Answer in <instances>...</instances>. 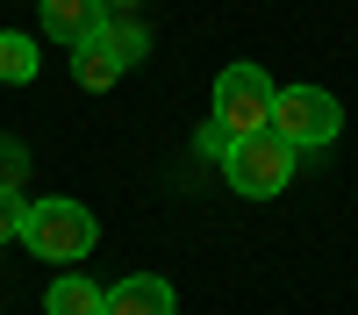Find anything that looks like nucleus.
<instances>
[{
    "label": "nucleus",
    "mask_w": 358,
    "mask_h": 315,
    "mask_svg": "<svg viewBox=\"0 0 358 315\" xmlns=\"http://www.w3.org/2000/svg\"><path fill=\"white\" fill-rule=\"evenodd\" d=\"M294 143L287 136H273V129H258V136H229V151H222V180H229V193H244V200H273V193H287V180H294Z\"/></svg>",
    "instance_id": "obj_1"
},
{
    "label": "nucleus",
    "mask_w": 358,
    "mask_h": 315,
    "mask_svg": "<svg viewBox=\"0 0 358 315\" xmlns=\"http://www.w3.org/2000/svg\"><path fill=\"white\" fill-rule=\"evenodd\" d=\"M94 244H101V222L86 215L79 200H29V215H22V251L50 258V265H79Z\"/></svg>",
    "instance_id": "obj_2"
},
{
    "label": "nucleus",
    "mask_w": 358,
    "mask_h": 315,
    "mask_svg": "<svg viewBox=\"0 0 358 315\" xmlns=\"http://www.w3.org/2000/svg\"><path fill=\"white\" fill-rule=\"evenodd\" d=\"M273 101H280V86L258 65H222L215 101H208V122L222 136H258V129H273Z\"/></svg>",
    "instance_id": "obj_3"
},
{
    "label": "nucleus",
    "mask_w": 358,
    "mask_h": 315,
    "mask_svg": "<svg viewBox=\"0 0 358 315\" xmlns=\"http://www.w3.org/2000/svg\"><path fill=\"white\" fill-rule=\"evenodd\" d=\"M273 136H287L294 151H322V143L344 136V101L322 94V86H280V101H273Z\"/></svg>",
    "instance_id": "obj_4"
},
{
    "label": "nucleus",
    "mask_w": 358,
    "mask_h": 315,
    "mask_svg": "<svg viewBox=\"0 0 358 315\" xmlns=\"http://www.w3.org/2000/svg\"><path fill=\"white\" fill-rule=\"evenodd\" d=\"M43 36L50 43H65V50H79V43H94L101 29H108V0H43Z\"/></svg>",
    "instance_id": "obj_5"
},
{
    "label": "nucleus",
    "mask_w": 358,
    "mask_h": 315,
    "mask_svg": "<svg viewBox=\"0 0 358 315\" xmlns=\"http://www.w3.org/2000/svg\"><path fill=\"white\" fill-rule=\"evenodd\" d=\"M108 315H179V294L158 272H129L122 286H108Z\"/></svg>",
    "instance_id": "obj_6"
},
{
    "label": "nucleus",
    "mask_w": 358,
    "mask_h": 315,
    "mask_svg": "<svg viewBox=\"0 0 358 315\" xmlns=\"http://www.w3.org/2000/svg\"><path fill=\"white\" fill-rule=\"evenodd\" d=\"M122 72H129V65H122V50H115L108 36H94V43H79V50H72V79L86 86V94H108Z\"/></svg>",
    "instance_id": "obj_7"
},
{
    "label": "nucleus",
    "mask_w": 358,
    "mask_h": 315,
    "mask_svg": "<svg viewBox=\"0 0 358 315\" xmlns=\"http://www.w3.org/2000/svg\"><path fill=\"white\" fill-rule=\"evenodd\" d=\"M43 315H108V286H94V279L72 265V272L43 294Z\"/></svg>",
    "instance_id": "obj_8"
},
{
    "label": "nucleus",
    "mask_w": 358,
    "mask_h": 315,
    "mask_svg": "<svg viewBox=\"0 0 358 315\" xmlns=\"http://www.w3.org/2000/svg\"><path fill=\"white\" fill-rule=\"evenodd\" d=\"M29 79H36V36L0 29V86H29Z\"/></svg>",
    "instance_id": "obj_9"
},
{
    "label": "nucleus",
    "mask_w": 358,
    "mask_h": 315,
    "mask_svg": "<svg viewBox=\"0 0 358 315\" xmlns=\"http://www.w3.org/2000/svg\"><path fill=\"white\" fill-rule=\"evenodd\" d=\"M101 36H108L115 50H122V65H136V57H143V50H151V36H143V29H136V22H115V15H108V29H101Z\"/></svg>",
    "instance_id": "obj_10"
},
{
    "label": "nucleus",
    "mask_w": 358,
    "mask_h": 315,
    "mask_svg": "<svg viewBox=\"0 0 358 315\" xmlns=\"http://www.w3.org/2000/svg\"><path fill=\"white\" fill-rule=\"evenodd\" d=\"M22 215H29V200H22V193H0V244L22 237Z\"/></svg>",
    "instance_id": "obj_11"
},
{
    "label": "nucleus",
    "mask_w": 358,
    "mask_h": 315,
    "mask_svg": "<svg viewBox=\"0 0 358 315\" xmlns=\"http://www.w3.org/2000/svg\"><path fill=\"white\" fill-rule=\"evenodd\" d=\"M22 172H29L22 143H8V151H0V193H15V186H22Z\"/></svg>",
    "instance_id": "obj_12"
},
{
    "label": "nucleus",
    "mask_w": 358,
    "mask_h": 315,
    "mask_svg": "<svg viewBox=\"0 0 358 315\" xmlns=\"http://www.w3.org/2000/svg\"><path fill=\"white\" fill-rule=\"evenodd\" d=\"M0 151H8V136H0Z\"/></svg>",
    "instance_id": "obj_13"
},
{
    "label": "nucleus",
    "mask_w": 358,
    "mask_h": 315,
    "mask_svg": "<svg viewBox=\"0 0 358 315\" xmlns=\"http://www.w3.org/2000/svg\"><path fill=\"white\" fill-rule=\"evenodd\" d=\"M108 15H115V0H108Z\"/></svg>",
    "instance_id": "obj_14"
}]
</instances>
